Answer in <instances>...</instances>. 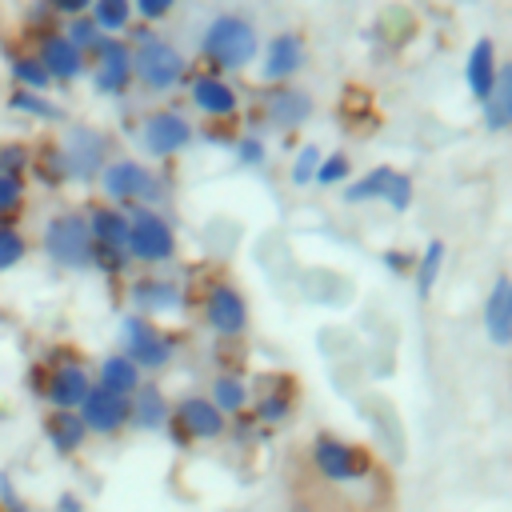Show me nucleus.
Returning a JSON list of instances; mask_svg holds the SVG:
<instances>
[{
	"mask_svg": "<svg viewBox=\"0 0 512 512\" xmlns=\"http://www.w3.org/2000/svg\"><path fill=\"white\" fill-rule=\"evenodd\" d=\"M256 48H260V32L248 16L240 12H220L208 20L204 36H200V52L212 68L220 72H240L256 60Z\"/></svg>",
	"mask_w": 512,
	"mask_h": 512,
	"instance_id": "obj_1",
	"label": "nucleus"
},
{
	"mask_svg": "<svg viewBox=\"0 0 512 512\" xmlns=\"http://www.w3.org/2000/svg\"><path fill=\"white\" fill-rule=\"evenodd\" d=\"M132 40V80H140L148 92H172L188 76V60L172 40L152 36L144 24L132 32Z\"/></svg>",
	"mask_w": 512,
	"mask_h": 512,
	"instance_id": "obj_2",
	"label": "nucleus"
},
{
	"mask_svg": "<svg viewBox=\"0 0 512 512\" xmlns=\"http://www.w3.org/2000/svg\"><path fill=\"white\" fill-rule=\"evenodd\" d=\"M96 184H100L104 204H116V208H124V212H128V208H156V204L164 200L160 176H156L148 164L128 160V156L108 160Z\"/></svg>",
	"mask_w": 512,
	"mask_h": 512,
	"instance_id": "obj_3",
	"label": "nucleus"
},
{
	"mask_svg": "<svg viewBox=\"0 0 512 512\" xmlns=\"http://www.w3.org/2000/svg\"><path fill=\"white\" fill-rule=\"evenodd\" d=\"M40 248L44 256L56 264V268H68V272H88L92 268V236H88V224H84V212H56L48 216L44 232H40Z\"/></svg>",
	"mask_w": 512,
	"mask_h": 512,
	"instance_id": "obj_4",
	"label": "nucleus"
},
{
	"mask_svg": "<svg viewBox=\"0 0 512 512\" xmlns=\"http://www.w3.org/2000/svg\"><path fill=\"white\" fill-rule=\"evenodd\" d=\"M32 392L56 412H76L92 392V372L84 368V360L60 356L44 368H32Z\"/></svg>",
	"mask_w": 512,
	"mask_h": 512,
	"instance_id": "obj_5",
	"label": "nucleus"
},
{
	"mask_svg": "<svg viewBox=\"0 0 512 512\" xmlns=\"http://www.w3.org/2000/svg\"><path fill=\"white\" fill-rule=\"evenodd\" d=\"M128 260L136 264H168L176 260V228L156 208H128Z\"/></svg>",
	"mask_w": 512,
	"mask_h": 512,
	"instance_id": "obj_6",
	"label": "nucleus"
},
{
	"mask_svg": "<svg viewBox=\"0 0 512 512\" xmlns=\"http://www.w3.org/2000/svg\"><path fill=\"white\" fill-rule=\"evenodd\" d=\"M60 148V160H64V172H68V184H92L100 180L104 164L112 160L108 156V136L92 124H72L64 128V136L56 140Z\"/></svg>",
	"mask_w": 512,
	"mask_h": 512,
	"instance_id": "obj_7",
	"label": "nucleus"
},
{
	"mask_svg": "<svg viewBox=\"0 0 512 512\" xmlns=\"http://www.w3.org/2000/svg\"><path fill=\"white\" fill-rule=\"evenodd\" d=\"M120 340H124V356L140 368V372H160L172 364L176 356V340L148 316H136L128 312L124 324H120Z\"/></svg>",
	"mask_w": 512,
	"mask_h": 512,
	"instance_id": "obj_8",
	"label": "nucleus"
},
{
	"mask_svg": "<svg viewBox=\"0 0 512 512\" xmlns=\"http://www.w3.org/2000/svg\"><path fill=\"white\" fill-rule=\"evenodd\" d=\"M308 460H312V468H316L324 480H332V484H352V480H360V476L368 472L364 448L352 444V440H340V436H332V432H316V436H312Z\"/></svg>",
	"mask_w": 512,
	"mask_h": 512,
	"instance_id": "obj_9",
	"label": "nucleus"
},
{
	"mask_svg": "<svg viewBox=\"0 0 512 512\" xmlns=\"http://www.w3.org/2000/svg\"><path fill=\"white\" fill-rule=\"evenodd\" d=\"M88 76L96 96H124L132 84V44L124 36H104L88 52Z\"/></svg>",
	"mask_w": 512,
	"mask_h": 512,
	"instance_id": "obj_10",
	"label": "nucleus"
},
{
	"mask_svg": "<svg viewBox=\"0 0 512 512\" xmlns=\"http://www.w3.org/2000/svg\"><path fill=\"white\" fill-rule=\"evenodd\" d=\"M192 144V124L176 108H156L140 120V148L156 160H168Z\"/></svg>",
	"mask_w": 512,
	"mask_h": 512,
	"instance_id": "obj_11",
	"label": "nucleus"
},
{
	"mask_svg": "<svg viewBox=\"0 0 512 512\" xmlns=\"http://www.w3.org/2000/svg\"><path fill=\"white\" fill-rule=\"evenodd\" d=\"M204 324L216 336H244L248 332V300L236 284H212L204 296Z\"/></svg>",
	"mask_w": 512,
	"mask_h": 512,
	"instance_id": "obj_12",
	"label": "nucleus"
},
{
	"mask_svg": "<svg viewBox=\"0 0 512 512\" xmlns=\"http://www.w3.org/2000/svg\"><path fill=\"white\" fill-rule=\"evenodd\" d=\"M36 56H40L44 72L52 76V84H72V80H80V76L88 72L84 52H80V48H72V44H68V36H64L60 28L40 32V40H36Z\"/></svg>",
	"mask_w": 512,
	"mask_h": 512,
	"instance_id": "obj_13",
	"label": "nucleus"
},
{
	"mask_svg": "<svg viewBox=\"0 0 512 512\" xmlns=\"http://www.w3.org/2000/svg\"><path fill=\"white\" fill-rule=\"evenodd\" d=\"M76 412H80L88 436H116V432L128 428V396H116V392L96 388V384H92V392L84 396V404Z\"/></svg>",
	"mask_w": 512,
	"mask_h": 512,
	"instance_id": "obj_14",
	"label": "nucleus"
},
{
	"mask_svg": "<svg viewBox=\"0 0 512 512\" xmlns=\"http://www.w3.org/2000/svg\"><path fill=\"white\" fill-rule=\"evenodd\" d=\"M172 424L188 436V440H216L228 428V416H220V408L208 396H184L172 408Z\"/></svg>",
	"mask_w": 512,
	"mask_h": 512,
	"instance_id": "obj_15",
	"label": "nucleus"
},
{
	"mask_svg": "<svg viewBox=\"0 0 512 512\" xmlns=\"http://www.w3.org/2000/svg\"><path fill=\"white\" fill-rule=\"evenodd\" d=\"M84 224H88L92 248H100V252H128V212L124 208L96 200V204L84 208Z\"/></svg>",
	"mask_w": 512,
	"mask_h": 512,
	"instance_id": "obj_16",
	"label": "nucleus"
},
{
	"mask_svg": "<svg viewBox=\"0 0 512 512\" xmlns=\"http://www.w3.org/2000/svg\"><path fill=\"white\" fill-rule=\"evenodd\" d=\"M304 56H308V48H304V36L300 32H276L268 40V48H264L260 76L268 84H280V80H288V76H296L304 68Z\"/></svg>",
	"mask_w": 512,
	"mask_h": 512,
	"instance_id": "obj_17",
	"label": "nucleus"
},
{
	"mask_svg": "<svg viewBox=\"0 0 512 512\" xmlns=\"http://www.w3.org/2000/svg\"><path fill=\"white\" fill-rule=\"evenodd\" d=\"M188 96H192V108L204 112V116H212V120H224V116H232V112L240 108L236 88H232L220 72H200V76H192Z\"/></svg>",
	"mask_w": 512,
	"mask_h": 512,
	"instance_id": "obj_18",
	"label": "nucleus"
},
{
	"mask_svg": "<svg viewBox=\"0 0 512 512\" xmlns=\"http://www.w3.org/2000/svg\"><path fill=\"white\" fill-rule=\"evenodd\" d=\"M128 300H132L136 316H148V320H152V316H164V312H180L184 292H180V284H176V280L140 276V280H132Z\"/></svg>",
	"mask_w": 512,
	"mask_h": 512,
	"instance_id": "obj_19",
	"label": "nucleus"
},
{
	"mask_svg": "<svg viewBox=\"0 0 512 512\" xmlns=\"http://www.w3.org/2000/svg\"><path fill=\"white\" fill-rule=\"evenodd\" d=\"M128 424L140 428V432H160V428L172 424V404L160 392V384H140L128 396Z\"/></svg>",
	"mask_w": 512,
	"mask_h": 512,
	"instance_id": "obj_20",
	"label": "nucleus"
},
{
	"mask_svg": "<svg viewBox=\"0 0 512 512\" xmlns=\"http://www.w3.org/2000/svg\"><path fill=\"white\" fill-rule=\"evenodd\" d=\"M484 332L496 348L512 344V276H496L484 300Z\"/></svg>",
	"mask_w": 512,
	"mask_h": 512,
	"instance_id": "obj_21",
	"label": "nucleus"
},
{
	"mask_svg": "<svg viewBox=\"0 0 512 512\" xmlns=\"http://www.w3.org/2000/svg\"><path fill=\"white\" fill-rule=\"evenodd\" d=\"M40 432H44V440H48V448L56 456H76L84 448V440H88V428H84L80 412H56V408H48L44 420H40Z\"/></svg>",
	"mask_w": 512,
	"mask_h": 512,
	"instance_id": "obj_22",
	"label": "nucleus"
},
{
	"mask_svg": "<svg viewBox=\"0 0 512 512\" xmlns=\"http://www.w3.org/2000/svg\"><path fill=\"white\" fill-rule=\"evenodd\" d=\"M496 68H500V60H496V44H492L488 36H480V40L468 48V64H464V84H468V92H472L476 104H484V100L492 96Z\"/></svg>",
	"mask_w": 512,
	"mask_h": 512,
	"instance_id": "obj_23",
	"label": "nucleus"
},
{
	"mask_svg": "<svg viewBox=\"0 0 512 512\" xmlns=\"http://www.w3.org/2000/svg\"><path fill=\"white\" fill-rule=\"evenodd\" d=\"M264 116L276 124V128H300L308 116H312V96L300 92V88H272L264 96Z\"/></svg>",
	"mask_w": 512,
	"mask_h": 512,
	"instance_id": "obj_24",
	"label": "nucleus"
},
{
	"mask_svg": "<svg viewBox=\"0 0 512 512\" xmlns=\"http://www.w3.org/2000/svg\"><path fill=\"white\" fill-rule=\"evenodd\" d=\"M96 388H108L116 396H132L140 384H144V372L124 356V352H108L100 364H96V376H92Z\"/></svg>",
	"mask_w": 512,
	"mask_h": 512,
	"instance_id": "obj_25",
	"label": "nucleus"
},
{
	"mask_svg": "<svg viewBox=\"0 0 512 512\" xmlns=\"http://www.w3.org/2000/svg\"><path fill=\"white\" fill-rule=\"evenodd\" d=\"M484 108V124L492 132H504L512 128V60L496 68V84H492V96L480 104Z\"/></svg>",
	"mask_w": 512,
	"mask_h": 512,
	"instance_id": "obj_26",
	"label": "nucleus"
},
{
	"mask_svg": "<svg viewBox=\"0 0 512 512\" xmlns=\"http://www.w3.org/2000/svg\"><path fill=\"white\" fill-rule=\"evenodd\" d=\"M8 76H12V88H20V92H48L52 88V76L44 72V64H40V56L36 52H16V56H8Z\"/></svg>",
	"mask_w": 512,
	"mask_h": 512,
	"instance_id": "obj_27",
	"label": "nucleus"
},
{
	"mask_svg": "<svg viewBox=\"0 0 512 512\" xmlns=\"http://www.w3.org/2000/svg\"><path fill=\"white\" fill-rule=\"evenodd\" d=\"M88 16L100 28V36H124L132 28V20H136L128 0H92L88 4Z\"/></svg>",
	"mask_w": 512,
	"mask_h": 512,
	"instance_id": "obj_28",
	"label": "nucleus"
},
{
	"mask_svg": "<svg viewBox=\"0 0 512 512\" xmlns=\"http://www.w3.org/2000/svg\"><path fill=\"white\" fill-rule=\"evenodd\" d=\"M4 104H8V112H16V116H32V120H44V124H64V108H60L52 96L12 88V96H8Z\"/></svg>",
	"mask_w": 512,
	"mask_h": 512,
	"instance_id": "obj_29",
	"label": "nucleus"
},
{
	"mask_svg": "<svg viewBox=\"0 0 512 512\" xmlns=\"http://www.w3.org/2000/svg\"><path fill=\"white\" fill-rule=\"evenodd\" d=\"M248 384L236 376V372H220L216 380H212V392H208V400L220 408V416H236V412H244L248 408Z\"/></svg>",
	"mask_w": 512,
	"mask_h": 512,
	"instance_id": "obj_30",
	"label": "nucleus"
},
{
	"mask_svg": "<svg viewBox=\"0 0 512 512\" xmlns=\"http://www.w3.org/2000/svg\"><path fill=\"white\" fill-rule=\"evenodd\" d=\"M392 172H396V168H388V164H380V168H368L364 176H356V180H352V184L344 188V200H348V204H368V200H384V188H388Z\"/></svg>",
	"mask_w": 512,
	"mask_h": 512,
	"instance_id": "obj_31",
	"label": "nucleus"
},
{
	"mask_svg": "<svg viewBox=\"0 0 512 512\" xmlns=\"http://www.w3.org/2000/svg\"><path fill=\"white\" fill-rule=\"evenodd\" d=\"M44 188H60V184H68V172H64V160H60V148H56V140L52 144H40L36 152H32V168H28Z\"/></svg>",
	"mask_w": 512,
	"mask_h": 512,
	"instance_id": "obj_32",
	"label": "nucleus"
},
{
	"mask_svg": "<svg viewBox=\"0 0 512 512\" xmlns=\"http://www.w3.org/2000/svg\"><path fill=\"white\" fill-rule=\"evenodd\" d=\"M412 268H416V292H420V300H424V296L436 288V276H440V268H444V240H428Z\"/></svg>",
	"mask_w": 512,
	"mask_h": 512,
	"instance_id": "obj_33",
	"label": "nucleus"
},
{
	"mask_svg": "<svg viewBox=\"0 0 512 512\" xmlns=\"http://www.w3.org/2000/svg\"><path fill=\"white\" fill-rule=\"evenodd\" d=\"M28 256V236L20 232L16 220H0V272L20 268Z\"/></svg>",
	"mask_w": 512,
	"mask_h": 512,
	"instance_id": "obj_34",
	"label": "nucleus"
},
{
	"mask_svg": "<svg viewBox=\"0 0 512 512\" xmlns=\"http://www.w3.org/2000/svg\"><path fill=\"white\" fill-rule=\"evenodd\" d=\"M32 168V148L24 140H0V176H28Z\"/></svg>",
	"mask_w": 512,
	"mask_h": 512,
	"instance_id": "obj_35",
	"label": "nucleus"
},
{
	"mask_svg": "<svg viewBox=\"0 0 512 512\" xmlns=\"http://www.w3.org/2000/svg\"><path fill=\"white\" fill-rule=\"evenodd\" d=\"M60 32L68 36V44H72V48H80V52H84V60H88V52H92V48L104 40V36H100V28L92 24V16H88V12H84V16H76V20H64V28H60Z\"/></svg>",
	"mask_w": 512,
	"mask_h": 512,
	"instance_id": "obj_36",
	"label": "nucleus"
},
{
	"mask_svg": "<svg viewBox=\"0 0 512 512\" xmlns=\"http://www.w3.org/2000/svg\"><path fill=\"white\" fill-rule=\"evenodd\" d=\"M28 204V184L20 176H0V220H16Z\"/></svg>",
	"mask_w": 512,
	"mask_h": 512,
	"instance_id": "obj_37",
	"label": "nucleus"
},
{
	"mask_svg": "<svg viewBox=\"0 0 512 512\" xmlns=\"http://www.w3.org/2000/svg\"><path fill=\"white\" fill-rule=\"evenodd\" d=\"M316 168H320V148L316 144H304L300 152H296V160H292V184H312V176H316Z\"/></svg>",
	"mask_w": 512,
	"mask_h": 512,
	"instance_id": "obj_38",
	"label": "nucleus"
},
{
	"mask_svg": "<svg viewBox=\"0 0 512 512\" xmlns=\"http://www.w3.org/2000/svg\"><path fill=\"white\" fill-rule=\"evenodd\" d=\"M348 168H352V160H348L344 152H332V156H320V168H316L312 180L328 188V184H340V180L348 176Z\"/></svg>",
	"mask_w": 512,
	"mask_h": 512,
	"instance_id": "obj_39",
	"label": "nucleus"
},
{
	"mask_svg": "<svg viewBox=\"0 0 512 512\" xmlns=\"http://www.w3.org/2000/svg\"><path fill=\"white\" fill-rule=\"evenodd\" d=\"M384 200L396 208V212H408L412 208V176L408 172H392L388 188H384Z\"/></svg>",
	"mask_w": 512,
	"mask_h": 512,
	"instance_id": "obj_40",
	"label": "nucleus"
},
{
	"mask_svg": "<svg viewBox=\"0 0 512 512\" xmlns=\"http://www.w3.org/2000/svg\"><path fill=\"white\" fill-rule=\"evenodd\" d=\"M288 408H292L288 396H260V400H256V416H260L264 424H280V420L288 416Z\"/></svg>",
	"mask_w": 512,
	"mask_h": 512,
	"instance_id": "obj_41",
	"label": "nucleus"
},
{
	"mask_svg": "<svg viewBox=\"0 0 512 512\" xmlns=\"http://www.w3.org/2000/svg\"><path fill=\"white\" fill-rule=\"evenodd\" d=\"M264 140H256V136H240L236 140V160L244 164V168H256V164H264Z\"/></svg>",
	"mask_w": 512,
	"mask_h": 512,
	"instance_id": "obj_42",
	"label": "nucleus"
},
{
	"mask_svg": "<svg viewBox=\"0 0 512 512\" xmlns=\"http://www.w3.org/2000/svg\"><path fill=\"white\" fill-rule=\"evenodd\" d=\"M168 12H172V0H136V4H132V16H140L144 28H148L152 20H164Z\"/></svg>",
	"mask_w": 512,
	"mask_h": 512,
	"instance_id": "obj_43",
	"label": "nucleus"
},
{
	"mask_svg": "<svg viewBox=\"0 0 512 512\" xmlns=\"http://www.w3.org/2000/svg\"><path fill=\"white\" fill-rule=\"evenodd\" d=\"M48 8H52V16L76 20V16H84V12H88V0H48Z\"/></svg>",
	"mask_w": 512,
	"mask_h": 512,
	"instance_id": "obj_44",
	"label": "nucleus"
},
{
	"mask_svg": "<svg viewBox=\"0 0 512 512\" xmlns=\"http://www.w3.org/2000/svg\"><path fill=\"white\" fill-rule=\"evenodd\" d=\"M384 264H388L392 272H408V268L416 264V256H408V252H400V248H388V252H384Z\"/></svg>",
	"mask_w": 512,
	"mask_h": 512,
	"instance_id": "obj_45",
	"label": "nucleus"
},
{
	"mask_svg": "<svg viewBox=\"0 0 512 512\" xmlns=\"http://www.w3.org/2000/svg\"><path fill=\"white\" fill-rule=\"evenodd\" d=\"M56 512H84V500L76 492H60L56 496Z\"/></svg>",
	"mask_w": 512,
	"mask_h": 512,
	"instance_id": "obj_46",
	"label": "nucleus"
},
{
	"mask_svg": "<svg viewBox=\"0 0 512 512\" xmlns=\"http://www.w3.org/2000/svg\"><path fill=\"white\" fill-rule=\"evenodd\" d=\"M4 512H32L28 504H16V508H4Z\"/></svg>",
	"mask_w": 512,
	"mask_h": 512,
	"instance_id": "obj_47",
	"label": "nucleus"
}]
</instances>
